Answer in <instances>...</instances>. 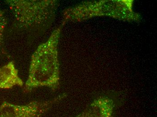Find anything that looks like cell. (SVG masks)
Listing matches in <instances>:
<instances>
[{
    "mask_svg": "<svg viewBox=\"0 0 157 117\" xmlns=\"http://www.w3.org/2000/svg\"><path fill=\"white\" fill-rule=\"evenodd\" d=\"M114 104L111 100L101 98L95 101L75 117H113Z\"/></svg>",
    "mask_w": 157,
    "mask_h": 117,
    "instance_id": "obj_4",
    "label": "cell"
},
{
    "mask_svg": "<svg viewBox=\"0 0 157 117\" xmlns=\"http://www.w3.org/2000/svg\"><path fill=\"white\" fill-rule=\"evenodd\" d=\"M60 29L55 30L45 42L38 46L32 55L24 93L40 87H48L53 91L59 85V65L57 46Z\"/></svg>",
    "mask_w": 157,
    "mask_h": 117,
    "instance_id": "obj_1",
    "label": "cell"
},
{
    "mask_svg": "<svg viewBox=\"0 0 157 117\" xmlns=\"http://www.w3.org/2000/svg\"><path fill=\"white\" fill-rule=\"evenodd\" d=\"M6 24V19L4 14L0 9V50L3 49L4 46V32Z\"/></svg>",
    "mask_w": 157,
    "mask_h": 117,
    "instance_id": "obj_6",
    "label": "cell"
},
{
    "mask_svg": "<svg viewBox=\"0 0 157 117\" xmlns=\"http://www.w3.org/2000/svg\"><path fill=\"white\" fill-rule=\"evenodd\" d=\"M21 28L44 26L53 16L55 1L8 0L6 1Z\"/></svg>",
    "mask_w": 157,
    "mask_h": 117,
    "instance_id": "obj_2",
    "label": "cell"
},
{
    "mask_svg": "<svg viewBox=\"0 0 157 117\" xmlns=\"http://www.w3.org/2000/svg\"><path fill=\"white\" fill-rule=\"evenodd\" d=\"M18 74L19 71L13 61L0 68V88L10 89L16 86H22L23 81Z\"/></svg>",
    "mask_w": 157,
    "mask_h": 117,
    "instance_id": "obj_5",
    "label": "cell"
},
{
    "mask_svg": "<svg viewBox=\"0 0 157 117\" xmlns=\"http://www.w3.org/2000/svg\"><path fill=\"white\" fill-rule=\"evenodd\" d=\"M60 99L34 101L25 105H16L4 102L0 106V117H41Z\"/></svg>",
    "mask_w": 157,
    "mask_h": 117,
    "instance_id": "obj_3",
    "label": "cell"
}]
</instances>
